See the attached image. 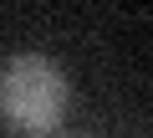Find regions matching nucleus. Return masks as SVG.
Returning <instances> with one entry per match:
<instances>
[{"instance_id":"nucleus-1","label":"nucleus","mask_w":153,"mask_h":138,"mask_svg":"<svg viewBox=\"0 0 153 138\" xmlns=\"http://www.w3.org/2000/svg\"><path fill=\"white\" fill-rule=\"evenodd\" d=\"M71 107L66 72L41 51H16L0 66V113L21 133H51Z\"/></svg>"}]
</instances>
